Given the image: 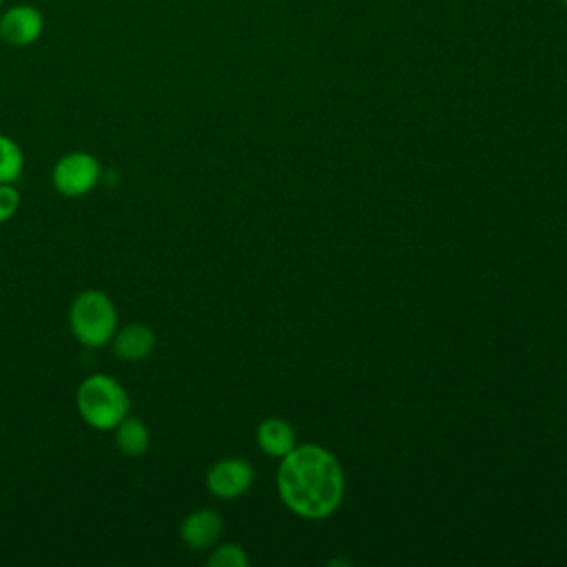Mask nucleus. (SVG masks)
Instances as JSON below:
<instances>
[{
  "label": "nucleus",
  "instance_id": "obj_1",
  "mask_svg": "<svg viewBox=\"0 0 567 567\" xmlns=\"http://www.w3.org/2000/svg\"><path fill=\"white\" fill-rule=\"evenodd\" d=\"M284 503L303 518L330 516L343 496V472L334 454L319 445L292 447L277 472Z\"/></svg>",
  "mask_w": 567,
  "mask_h": 567
},
{
  "label": "nucleus",
  "instance_id": "obj_2",
  "mask_svg": "<svg viewBox=\"0 0 567 567\" xmlns=\"http://www.w3.org/2000/svg\"><path fill=\"white\" fill-rule=\"evenodd\" d=\"M75 403L82 421L100 432L113 430L131 410L128 392L109 374L86 377L75 392Z\"/></svg>",
  "mask_w": 567,
  "mask_h": 567
},
{
  "label": "nucleus",
  "instance_id": "obj_3",
  "mask_svg": "<svg viewBox=\"0 0 567 567\" xmlns=\"http://www.w3.org/2000/svg\"><path fill=\"white\" fill-rule=\"evenodd\" d=\"M69 328L86 348L106 346L117 330V310L102 290L80 292L69 308Z\"/></svg>",
  "mask_w": 567,
  "mask_h": 567
},
{
  "label": "nucleus",
  "instance_id": "obj_4",
  "mask_svg": "<svg viewBox=\"0 0 567 567\" xmlns=\"http://www.w3.org/2000/svg\"><path fill=\"white\" fill-rule=\"evenodd\" d=\"M102 166L95 155L84 151H73L62 155L51 173L53 186L64 197H82L95 188L100 182Z\"/></svg>",
  "mask_w": 567,
  "mask_h": 567
},
{
  "label": "nucleus",
  "instance_id": "obj_5",
  "mask_svg": "<svg viewBox=\"0 0 567 567\" xmlns=\"http://www.w3.org/2000/svg\"><path fill=\"white\" fill-rule=\"evenodd\" d=\"M44 29V18L33 4H13L0 16V40L9 47L33 44Z\"/></svg>",
  "mask_w": 567,
  "mask_h": 567
},
{
  "label": "nucleus",
  "instance_id": "obj_6",
  "mask_svg": "<svg viewBox=\"0 0 567 567\" xmlns=\"http://www.w3.org/2000/svg\"><path fill=\"white\" fill-rule=\"evenodd\" d=\"M252 483V467L244 458H221L206 474V487L217 498H237Z\"/></svg>",
  "mask_w": 567,
  "mask_h": 567
},
{
  "label": "nucleus",
  "instance_id": "obj_7",
  "mask_svg": "<svg viewBox=\"0 0 567 567\" xmlns=\"http://www.w3.org/2000/svg\"><path fill=\"white\" fill-rule=\"evenodd\" d=\"M113 354L122 361H142L155 348V332L144 323H128L115 330L113 339Z\"/></svg>",
  "mask_w": 567,
  "mask_h": 567
},
{
  "label": "nucleus",
  "instance_id": "obj_8",
  "mask_svg": "<svg viewBox=\"0 0 567 567\" xmlns=\"http://www.w3.org/2000/svg\"><path fill=\"white\" fill-rule=\"evenodd\" d=\"M221 527V518L215 509H195L182 520L179 536L188 547L206 549L219 538Z\"/></svg>",
  "mask_w": 567,
  "mask_h": 567
},
{
  "label": "nucleus",
  "instance_id": "obj_9",
  "mask_svg": "<svg viewBox=\"0 0 567 567\" xmlns=\"http://www.w3.org/2000/svg\"><path fill=\"white\" fill-rule=\"evenodd\" d=\"M257 443L270 456H286L295 447V432L284 419H266L257 427Z\"/></svg>",
  "mask_w": 567,
  "mask_h": 567
},
{
  "label": "nucleus",
  "instance_id": "obj_10",
  "mask_svg": "<svg viewBox=\"0 0 567 567\" xmlns=\"http://www.w3.org/2000/svg\"><path fill=\"white\" fill-rule=\"evenodd\" d=\"M115 445L122 454L126 456H140L148 450L151 445V432L142 419L135 416H124L115 427Z\"/></svg>",
  "mask_w": 567,
  "mask_h": 567
},
{
  "label": "nucleus",
  "instance_id": "obj_11",
  "mask_svg": "<svg viewBox=\"0 0 567 567\" xmlns=\"http://www.w3.org/2000/svg\"><path fill=\"white\" fill-rule=\"evenodd\" d=\"M24 155L16 140L0 133V184H13L22 175Z\"/></svg>",
  "mask_w": 567,
  "mask_h": 567
},
{
  "label": "nucleus",
  "instance_id": "obj_12",
  "mask_svg": "<svg viewBox=\"0 0 567 567\" xmlns=\"http://www.w3.org/2000/svg\"><path fill=\"white\" fill-rule=\"evenodd\" d=\"M210 567H246L248 565V556L239 545H221L217 547L210 558H208Z\"/></svg>",
  "mask_w": 567,
  "mask_h": 567
},
{
  "label": "nucleus",
  "instance_id": "obj_13",
  "mask_svg": "<svg viewBox=\"0 0 567 567\" xmlns=\"http://www.w3.org/2000/svg\"><path fill=\"white\" fill-rule=\"evenodd\" d=\"M20 206V193L13 184H0V224L9 221Z\"/></svg>",
  "mask_w": 567,
  "mask_h": 567
},
{
  "label": "nucleus",
  "instance_id": "obj_14",
  "mask_svg": "<svg viewBox=\"0 0 567 567\" xmlns=\"http://www.w3.org/2000/svg\"><path fill=\"white\" fill-rule=\"evenodd\" d=\"M2 2H4V0H0V4H2Z\"/></svg>",
  "mask_w": 567,
  "mask_h": 567
},
{
  "label": "nucleus",
  "instance_id": "obj_15",
  "mask_svg": "<svg viewBox=\"0 0 567 567\" xmlns=\"http://www.w3.org/2000/svg\"><path fill=\"white\" fill-rule=\"evenodd\" d=\"M563 2H565V4H567V0H563Z\"/></svg>",
  "mask_w": 567,
  "mask_h": 567
}]
</instances>
